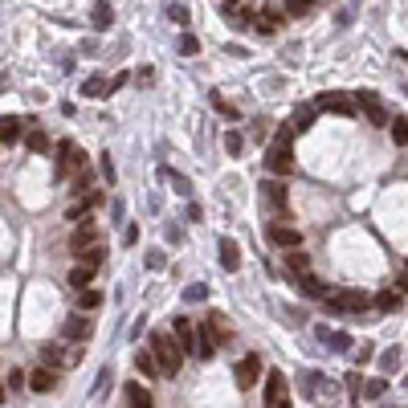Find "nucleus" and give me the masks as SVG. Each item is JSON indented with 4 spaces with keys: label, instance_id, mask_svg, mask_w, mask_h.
<instances>
[{
    "label": "nucleus",
    "instance_id": "9b49d317",
    "mask_svg": "<svg viewBox=\"0 0 408 408\" xmlns=\"http://www.w3.org/2000/svg\"><path fill=\"white\" fill-rule=\"evenodd\" d=\"M262 396H266V408L286 405V400H282V396H286V376H282V371H270V376H266V388H262Z\"/></svg>",
    "mask_w": 408,
    "mask_h": 408
},
{
    "label": "nucleus",
    "instance_id": "4468645a",
    "mask_svg": "<svg viewBox=\"0 0 408 408\" xmlns=\"http://www.w3.org/2000/svg\"><path fill=\"white\" fill-rule=\"evenodd\" d=\"M98 204H102V192H86V196H82V200H78V204H70V213H66V217H70V221H78V225H82V221H86V217H90L94 208H98Z\"/></svg>",
    "mask_w": 408,
    "mask_h": 408
},
{
    "label": "nucleus",
    "instance_id": "ddd939ff",
    "mask_svg": "<svg viewBox=\"0 0 408 408\" xmlns=\"http://www.w3.org/2000/svg\"><path fill=\"white\" fill-rule=\"evenodd\" d=\"M266 168H270L273 176H290V172H294L290 147H270V155H266Z\"/></svg>",
    "mask_w": 408,
    "mask_h": 408
},
{
    "label": "nucleus",
    "instance_id": "f257e3e1",
    "mask_svg": "<svg viewBox=\"0 0 408 408\" xmlns=\"http://www.w3.org/2000/svg\"><path fill=\"white\" fill-rule=\"evenodd\" d=\"M151 351H155V363H159V376H176L184 363V347L176 335H168V331H155L151 335Z\"/></svg>",
    "mask_w": 408,
    "mask_h": 408
},
{
    "label": "nucleus",
    "instance_id": "5701e85b",
    "mask_svg": "<svg viewBox=\"0 0 408 408\" xmlns=\"http://www.w3.org/2000/svg\"><path fill=\"white\" fill-rule=\"evenodd\" d=\"M90 278H94V270H90V266H82V262H78V266L70 270V286H74V290L82 294V290H90Z\"/></svg>",
    "mask_w": 408,
    "mask_h": 408
},
{
    "label": "nucleus",
    "instance_id": "0eeeda50",
    "mask_svg": "<svg viewBox=\"0 0 408 408\" xmlns=\"http://www.w3.org/2000/svg\"><path fill=\"white\" fill-rule=\"evenodd\" d=\"M318 110H335V115H356V98H347V94H339V90H327V94H318Z\"/></svg>",
    "mask_w": 408,
    "mask_h": 408
},
{
    "label": "nucleus",
    "instance_id": "2eb2a0df",
    "mask_svg": "<svg viewBox=\"0 0 408 408\" xmlns=\"http://www.w3.org/2000/svg\"><path fill=\"white\" fill-rule=\"evenodd\" d=\"M90 331H94V322L86 315H70L66 318V327H61L66 339H90Z\"/></svg>",
    "mask_w": 408,
    "mask_h": 408
},
{
    "label": "nucleus",
    "instance_id": "c9c22d12",
    "mask_svg": "<svg viewBox=\"0 0 408 408\" xmlns=\"http://www.w3.org/2000/svg\"><path fill=\"white\" fill-rule=\"evenodd\" d=\"M307 8H311V0H286V12H290V17H302Z\"/></svg>",
    "mask_w": 408,
    "mask_h": 408
},
{
    "label": "nucleus",
    "instance_id": "f704fd0d",
    "mask_svg": "<svg viewBox=\"0 0 408 408\" xmlns=\"http://www.w3.org/2000/svg\"><path fill=\"white\" fill-rule=\"evenodd\" d=\"M180 53H188V57H192V53H200V41H196L192 33H184V37H180Z\"/></svg>",
    "mask_w": 408,
    "mask_h": 408
},
{
    "label": "nucleus",
    "instance_id": "a19ab883",
    "mask_svg": "<svg viewBox=\"0 0 408 408\" xmlns=\"http://www.w3.org/2000/svg\"><path fill=\"white\" fill-rule=\"evenodd\" d=\"M102 176H106V184L115 180V164H110V159H106V155H102Z\"/></svg>",
    "mask_w": 408,
    "mask_h": 408
},
{
    "label": "nucleus",
    "instance_id": "79ce46f5",
    "mask_svg": "<svg viewBox=\"0 0 408 408\" xmlns=\"http://www.w3.org/2000/svg\"><path fill=\"white\" fill-rule=\"evenodd\" d=\"M400 286H405V294H408V273H405V278H400Z\"/></svg>",
    "mask_w": 408,
    "mask_h": 408
},
{
    "label": "nucleus",
    "instance_id": "e433bc0d",
    "mask_svg": "<svg viewBox=\"0 0 408 408\" xmlns=\"http://www.w3.org/2000/svg\"><path fill=\"white\" fill-rule=\"evenodd\" d=\"M225 151H229V155H237V151H241V135H237V131H229V135H225Z\"/></svg>",
    "mask_w": 408,
    "mask_h": 408
},
{
    "label": "nucleus",
    "instance_id": "1a4fd4ad",
    "mask_svg": "<svg viewBox=\"0 0 408 408\" xmlns=\"http://www.w3.org/2000/svg\"><path fill=\"white\" fill-rule=\"evenodd\" d=\"M270 241L278 249H302V233L294 225H270Z\"/></svg>",
    "mask_w": 408,
    "mask_h": 408
},
{
    "label": "nucleus",
    "instance_id": "473e14b6",
    "mask_svg": "<svg viewBox=\"0 0 408 408\" xmlns=\"http://www.w3.org/2000/svg\"><path fill=\"white\" fill-rule=\"evenodd\" d=\"M168 21H176V25H188V8H184L180 0H176V4H168Z\"/></svg>",
    "mask_w": 408,
    "mask_h": 408
},
{
    "label": "nucleus",
    "instance_id": "423d86ee",
    "mask_svg": "<svg viewBox=\"0 0 408 408\" xmlns=\"http://www.w3.org/2000/svg\"><path fill=\"white\" fill-rule=\"evenodd\" d=\"M57 363H74V367H78V363H82V351H78V347L70 351V347H61V343L41 347V367H57Z\"/></svg>",
    "mask_w": 408,
    "mask_h": 408
},
{
    "label": "nucleus",
    "instance_id": "20e7f679",
    "mask_svg": "<svg viewBox=\"0 0 408 408\" xmlns=\"http://www.w3.org/2000/svg\"><path fill=\"white\" fill-rule=\"evenodd\" d=\"M70 172H86V155L74 139H61L57 143V176H70Z\"/></svg>",
    "mask_w": 408,
    "mask_h": 408
},
{
    "label": "nucleus",
    "instance_id": "7c9ffc66",
    "mask_svg": "<svg viewBox=\"0 0 408 408\" xmlns=\"http://www.w3.org/2000/svg\"><path fill=\"white\" fill-rule=\"evenodd\" d=\"M78 307H82V311H98V307H102V290H82V294H78Z\"/></svg>",
    "mask_w": 408,
    "mask_h": 408
},
{
    "label": "nucleus",
    "instance_id": "7ed1b4c3",
    "mask_svg": "<svg viewBox=\"0 0 408 408\" xmlns=\"http://www.w3.org/2000/svg\"><path fill=\"white\" fill-rule=\"evenodd\" d=\"M327 307H331L335 315H360V311L371 307V298H367L363 290H339V294H331V298H327Z\"/></svg>",
    "mask_w": 408,
    "mask_h": 408
},
{
    "label": "nucleus",
    "instance_id": "f03ea898",
    "mask_svg": "<svg viewBox=\"0 0 408 408\" xmlns=\"http://www.w3.org/2000/svg\"><path fill=\"white\" fill-rule=\"evenodd\" d=\"M356 106L367 115L371 127H392V115L384 110V102H380V94L376 90H356Z\"/></svg>",
    "mask_w": 408,
    "mask_h": 408
},
{
    "label": "nucleus",
    "instance_id": "72a5a7b5",
    "mask_svg": "<svg viewBox=\"0 0 408 408\" xmlns=\"http://www.w3.org/2000/svg\"><path fill=\"white\" fill-rule=\"evenodd\" d=\"M25 143H29V151H46V147H49L46 131H29V139H25Z\"/></svg>",
    "mask_w": 408,
    "mask_h": 408
},
{
    "label": "nucleus",
    "instance_id": "f3484780",
    "mask_svg": "<svg viewBox=\"0 0 408 408\" xmlns=\"http://www.w3.org/2000/svg\"><path fill=\"white\" fill-rule=\"evenodd\" d=\"M21 131H25V119H17V115H4V119H0V139H4V147H12V143L21 139Z\"/></svg>",
    "mask_w": 408,
    "mask_h": 408
},
{
    "label": "nucleus",
    "instance_id": "c85d7f7f",
    "mask_svg": "<svg viewBox=\"0 0 408 408\" xmlns=\"http://www.w3.org/2000/svg\"><path fill=\"white\" fill-rule=\"evenodd\" d=\"M135 367L143 376H155L159 371V363H155V351H135Z\"/></svg>",
    "mask_w": 408,
    "mask_h": 408
},
{
    "label": "nucleus",
    "instance_id": "9d476101",
    "mask_svg": "<svg viewBox=\"0 0 408 408\" xmlns=\"http://www.w3.org/2000/svg\"><path fill=\"white\" fill-rule=\"evenodd\" d=\"M90 245H98V225H94V221H82V225L74 229V237H70V249H74V258H78V253L90 249Z\"/></svg>",
    "mask_w": 408,
    "mask_h": 408
},
{
    "label": "nucleus",
    "instance_id": "aec40b11",
    "mask_svg": "<svg viewBox=\"0 0 408 408\" xmlns=\"http://www.w3.org/2000/svg\"><path fill=\"white\" fill-rule=\"evenodd\" d=\"M221 266H225V270H237V266H241V249H237L233 237H221Z\"/></svg>",
    "mask_w": 408,
    "mask_h": 408
},
{
    "label": "nucleus",
    "instance_id": "6e6552de",
    "mask_svg": "<svg viewBox=\"0 0 408 408\" xmlns=\"http://www.w3.org/2000/svg\"><path fill=\"white\" fill-rule=\"evenodd\" d=\"M172 331H176V339H180L184 356H196V347H200V331H192L188 318H172Z\"/></svg>",
    "mask_w": 408,
    "mask_h": 408
},
{
    "label": "nucleus",
    "instance_id": "39448f33",
    "mask_svg": "<svg viewBox=\"0 0 408 408\" xmlns=\"http://www.w3.org/2000/svg\"><path fill=\"white\" fill-rule=\"evenodd\" d=\"M233 380H237V388L245 392V388H253L258 380H262V360L258 356H241L237 367H233Z\"/></svg>",
    "mask_w": 408,
    "mask_h": 408
},
{
    "label": "nucleus",
    "instance_id": "a878e982",
    "mask_svg": "<svg viewBox=\"0 0 408 408\" xmlns=\"http://www.w3.org/2000/svg\"><path fill=\"white\" fill-rule=\"evenodd\" d=\"M110 90H115V82H106L102 74H94L90 82H86V94H90V98H106Z\"/></svg>",
    "mask_w": 408,
    "mask_h": 408
},
{
    "label": "nucleus",
    "instance_id": "cd10ccee",
    "mask_svg": "<svg viewBox=\"0 0 408 408\" xmlns=\"http://www.w3.org/2000/svg\"><path fill=\"white\" fill-rule=\"evenodd\" d=\"M290 127H294V131H311V127H315V110H311V106H302V110H294V119H290Z\"/></svg>",
    "mask_w": 408,
    "mask_h": 408
},
{
    "label": "nucleus",
    "instance_id": "bb28decb",
    "mask_svg": "<svg viewBox=\"0 0 408 408\" xmlns=\"http://www.w3.org/2000/svg\"><path fill=\"white\" fill-rule=\"evenodd\" d=\"M298 282H302V290H307V294H311V298H331V294H327V286H322V282H318L315 273H302V278H298Z\"/></svg>",
    "mask_w": 408,
    "mask_h": 408
},
{
    "label": "nucleus",
    "instance_id": "412c9836",
    "mask_svg": "<svg viewBox=\"0 0 408 408\" xmlns=\"http://www.w3.org/2000/svg\"><path fill=\"white\" fill-rule=\"evenodd\" d=\"M110 21H115V12H110V4H106V0H98V4L90 8V25L98 29V33H102V29H110Z\"/></svg>",
    "mask_w": 408,
    "mask_h": 408
},
{
    "label": "nucleus",
    "instance_id": "393cba45",
    "mask_svg": "<svg viewBox=\"0 0 408 408\" xmlns=\"http://www.w3.org/2000/svg\"><path fill=\"white\" fill-rule=\"evenodd\" d=\"M78 262H82V266H90V270H98V266L106 262V249H102V245H90V249H82V253H78Z\"/></svg>",
    "mask_w": 408,
    "mask_h": 408
},
{
    "label": "nucleus",
    "instance_id": "6ab92c4d",
    "mask_svg": "<svg viewBox=\"0 0 408 408\" xmlns=\"http://www.w3.org/2000/svg\"><path fill=\"white\" fill-rule=\"evenodd\" d=\"M204 331H208L217 343H229V339H233V331H229L225 315H208V318H204Z\"/></svg>",
    "mask_w": 408,
    "mask_h": 408
},
{
    "label": "nucleus",
    "instance_id": "dca6fc26",
    "mask_svg": "<svg viewBox=\"0 0 408 408\" xmlns=\"http://www.w3.org/2000/svg\"><path fill=\"white\" fill-rule=\"evenodd\" d=\"M253 29H258L262 37H273V33L282 29V12H278V8H262L258 21H253Z\"/></svg>",
    "mask_w": 408,
    "mask_h": 408
},
{
    "label": "nucleus",
    "instance_id": "a211bd4d",
    "mask_svg": "<svg viewBox=\"0 0 408 408\" xmlns=\"http://www.w3.org/2000/svg\"><path fill=\"white\" fill-rule=\"evenodd\" d=\"M29 388H33V392H53V388H57V371H53V367H37V371L29 376Z\"/></svg>",
    "mask_w": 408,
    "mask_h": 408
},
{
    "label": "nucleus",
    "instance_id": "4be33fe9",
    "mask_svg": "<svg viewBox=\"0 0 408 408\" xmlns=\"http://www.w3.org/2000/svg\"><path fill=\"white\" fill-rule=\"evenodd\" d=\"M127 405H131V408H155V405H151V392H147L139 380H135V384H127Z\"/></svg>",
    "mask_w": 408,
    "mask_h": 408
},
{
    "label": "nucleus",
    "instance_id": "f8f14e48",
    "mask_svg": "<svg viewBox=\"0 0 408 408\" xmlns=\"http://www.w3.org/2000/svg\"><path fill=\"white\" fill-rule=\"evenodd\" d=\"M262 200H266V208H273V213H286V184L266 180L262 184Z\"/></svg>",
    "mask_w": 408,
    "mask_h": 408
},
{
    "label": "nucleus",
    "instance_id": "4c0bfd02",
    "mask_svg": "<svg viewBox=\"0 0 408 408\" xmlns=\"http://www.w3.org/2000/svg\"><path fill=\"white\" fill-rule=\"evenodd\" d=\"M213 106H217V110H221V115H229V119H237V110H233V106H229L225 98H221V94H213Z\"/></svg>",
    "mask_w": 408,
    "mask_h": 408
},
{
    "label": "nucleus",
    "instance_id": "c756f323",
    "mask_svg": "<svg viewBox=\"0 0 408 408\" xmlns=\"http://www.w3.org/2000/svg\"><path fill=\"white\" fill-rule=\"evenodd\" d=\"M376 307H380L384 315H392V311H400V294H396V290H384V294L376 298Z\"/></svg>",
    "mask_w": 408,
    "mask_h": 408
},
{
    "label": "nucleus",
    "instance_id": "58836bf2",
    "mask_svg": "<svg viewBox=\"0 0 408 408\" xmlns=\"http://www.w3.org/2000/svg\"><path fill=\"white\" fill-rule=\"evenodd\" d=\"M21 380H25V376H21V371H8V376H4V388H8V392H12V388H21Z\"/></svg>",
    "mask_w": 408,
    "mask_h": 408
},
{
    "label": "nucleus",
    "instance_id": "b1692460",
    "mask_svg": "<svg viewBox=\"0 0 408 408\" xmlns=\"http://www.w3.org/2000/svg\"><path fill=\"white\" fill-rule=\"evenodd\" d=\"M286 266L302 278V273H311V258H307L302 249H286Z\"/></svg>",
    "mask_w": 408,
    "mask_h": 408
},
{
    "label": "nucleus",
    "instance_id": "37998d69",
    "mask_svg": "<svg viewBox=\"0 0 408 408\" xmlns=\"http://www.w3.org/2000/svg\"><path fill=\"white\" fill-rule=\"evenodd\" d=\"M278 408H290V405H278Z\"/></svg>",
    "mask_w": 408,
    "mask_h": 408
},
{
    "label": "nucleus",
    "instance_id": "2f4dec72",
    "mask_svg": "<svg viewBox=\"0 0 408 408\" xmlns=\"http://www.w3.org/2000/svg\"><path fill=\"white\" fill-rule=\"evenodd\" d=\"M388 131H392V139H396V143H408V119H405V115H396Z\"/></svg>",
    "mask_w": 408,
    "mask_h": 408
},
{
    "label": "nucleus",
    "instance_id": "ea45409f",
    "mask_svg": "<svg viewBox=\"0 0 408 408\" xmlns=\"http://www.w3.org/2000/svg\"><path fill=\"white\" fill-rule=\"evenodd\" d=\"M363 392H367V396H384V380H367Z\"/></svg>",
    "mask_w": 408,
    "mask_h": 408
}]
</instances>
